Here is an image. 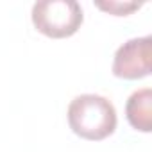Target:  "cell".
Listing matches in <instances>:
<instances>
[{
    "label": "cell",
    "mask_w": 152,
    "mask_h": 152,
    "mask_svg": "<svg viewBox=\"0 0 152 152\" xmlns=\"http://www.w3.org/2000/svg\"><path fill=\"white\" fill-rule=\"evenodd\" d=\"M125 115L129 124L143 132L152 131V90L143 88L134 91L125 106Z\"/></svg>",
    "instance_id": "obj_4"
},
{
    "label": "cell",
    "mask_w": 152,
    "mask_h": 152,
    "mask_svg": "<svg viewBox=\"0 0 152 152\" xmlns=\"http://www.w3.org/2000/svg\"><path fill=\"white\" fill-rule=\"evenodd\" d=\"M152 68V38H132L125 41L115 54L113 73L120 79L147 77Z\"/></svg>",
    "instance_id": "obj_3"
},
{
    "label": "cell",
    "mask_w": 152,
    "mask_h": 152,
    "mask_svg": "<svg viewBox=\"0 0 152 152\" xmlns=\"http://www.w3.org/2000/svg\"><path fill=\"white\" fill-rule=\"evenodd\" d=\"M34 27L48 38H68L83 23V9L75 0H39L32 6Z\"/></svg>",
    "instance_id": "obj_2"
},
{
    "label": "cell",
    "mask_w": 152,
    "mask_h": 152,
    "mask_svg": "<svg viewBox=\"0 0 152 152\" xmlns=\"http://www.w3.org/2000/svg\"><path fill=\"white\" fill-rule=\"evenodd\" d=\"M68 124L77 136L99 141L115 132L116 111L115 106L106 97L95 93H84L75 97L70 102Z\"/></svg>",
    "instance_id": "obj_1"
},
{
    "label": "cell",
    "mask_w": 152,
    "mask_h": 152,
    "mask_svg": "<svg viewBox=\"0 0 152 152\" xmlns=\"http://www.w3.org/2000/svg\"><path fill=\"white\" fill-rule=\"evenodd\" d=\"M95 6L107 11V13H111V15H116V16H125V15H129V13L141 7V4H138V2H120V0H109V2L97 0Z\"/></svg>",
    "instance_id": "obj_5"
}]
</instances>
